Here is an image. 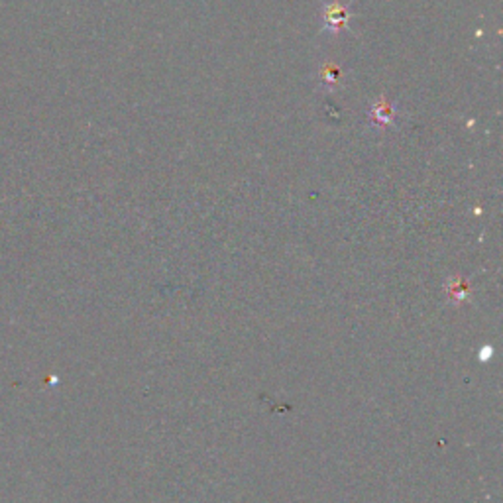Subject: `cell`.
Here are the masks:
<instances>
[{
	"label": "cell",
	"instance_id": "cell-3",
	"mask_svg": "<svg viewBox=\"0 0 503 503\" xmlns=\"http://www.w3.org/2000/svg\"><path fill=\"white\" fill-rule=\"evenodd\" d=\"M338 75H340V71H338L334 65H331V63H329V65H324V67L320 69V77H322L327 83H331V85L334 83V79H336Z\"/></svg>",
	"mask_w": 503,
	"mask_h": 503
},
{
	"label": "cell",
	"instance_id": "cell-1",
	"mask_svg": "<svg viewBox=\"0 0 503 503\" xmlns=\"http://www.w3.org/2000/svg\"><path fill=\"white\" fill-rule=\"evenodd\" d=\"M348 6L338 4L336 0H332L331 4L324 6V28L331 32H338L340 28H346L348 24Z\"/></svg>",
	"mask_w": 503,
	"mask_h": 503
},
{
	"label": "cell",
	"instance_id": "cell-2",
	"mask_svg": "<svg viewBox=\"0 0 503 503\" xmlns=\"http://www.w3.org/2000/svg\"><path fill=\"white\" fill-rule=\"evenodd\" d=\"M369 116H372V120L374 124H378V126H383V124H392L393 118H395V109H393L390 102H376L374 107H372V112H369Z\"/></svg>",
	"mask_w": 503,
	"mask_h": 503
}]
</instances>
